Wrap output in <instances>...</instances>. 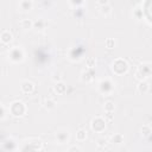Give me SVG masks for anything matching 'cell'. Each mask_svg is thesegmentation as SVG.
<instances>
[{
    "instance_id": "6da1fadb",
    "label": "cell",
    "mask_w": 152,
    "mask_h": 152,
    "mask_svg": "<svg viewBox=\"0 0 152 152\" xmlns=\"http://www.w3.org/2000/svg\"><path fill=\"white\" fill-rule=\"evenodd\" d=\"M11 40V35L9 32H4L3 33V42H9Z\"/></svg>"
}]
</instances>
